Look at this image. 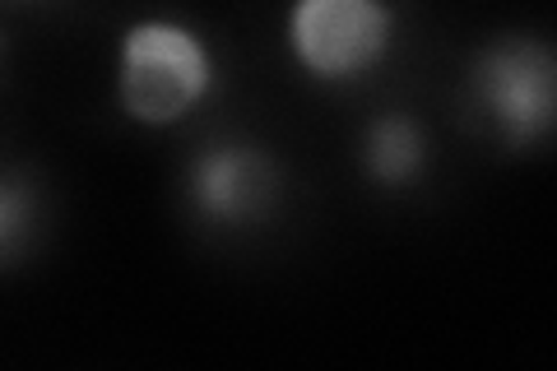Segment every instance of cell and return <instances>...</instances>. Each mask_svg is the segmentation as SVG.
<instances>
[{"label":"cell","mask_w":557,"mask_h":371,"mask_svg":"<svg viewBox=\"0 0 557 371\" xmlns=\"http://www.w3.org/2000/svg\"><path fill=\"white\" fill-rule=\"evenodd\" d=\"M469 108H474L507 149L544 145L557 112L553 47L530 33H507L469 61Z\"/></svg>","instance_id":"7a4b0ae2"},{"label":"cell","mask_w":557,"mask_h":371,"mask_svg":"<svg viewBox=\"0 0 557 371\" xmlns=\"http://www.w3.org/2000/svg\"><path fill=\"white\" fill-rule=\"evenodd\" d=\"M395 10L381 0H302L288 10V51L311 79H358L391 51Z\"/></svg>","instance_id":"3957f363"},{"label":"cell","mask_w":557,"mask_h":371,"mask_svg":"<svg viewBox=\"0 0 557 371\" xmlns=\"http://www.w3.org/2000/svg\"><path fill=\"white\" fill-rule=\"evenodd\" d=\"M278 196H284V168L265 145H251V139H214L186 163L190 214L214 227L265 223L278 209Z\"/></svg>","instance_id":"277c9868"},{"label":"cell","mask_w":557,"mask_h":371,"mask_svg":"<svg viewBox=\"0 0 557 371\" xmlns=\"http://www.w3.org/2000/svg\"><path fill=\"white\" fill-rule=\"evenodd\" d=\"M428 168V135L405 112H381L362 126V172L386 190H405Z\"/></svg>","instance_id":"5b68a950"},{"label":"cell","mask_w":557,"mask_h":371,"mask_svg":"<svg viewBox=\"0 0 557 371\" xmlns=\"http://www.w3.org/2000/svg\"><path fill=\"white\" fill-rule=\"evenodd\" d=\"M0 47H5V38H0Z\"/></svg>","instance_id":"52a82bcc"},{"label":"cell","mask_w":557,"mask_h":371,"mask_svg":"<svg viewBox=\"0 0 557 371\" xmlns=\"http://www.w3.org/2000/svg\"><path fill=\"white\" fill-rule=\"evenodd\" d=\"M214 88V57L186 24L139 20L126 28L116 51V108L135 126L163 131Z\"/></svg>","instance_id":"6da1fadb"},{"label":"cell","mask_w":557,"mask_h":371,"mask_svg":"<svg viewBox=\"0 0 557 371\" xmlns=\"http://www.w3.org/2000/svg\"><path fill=\"white\" fill-rule=\"evenodd\" d=\"M42 223V190L24 168H0V270L28 256Z\"/></svg>","instance_id":"8992f818"}]
</instances>
